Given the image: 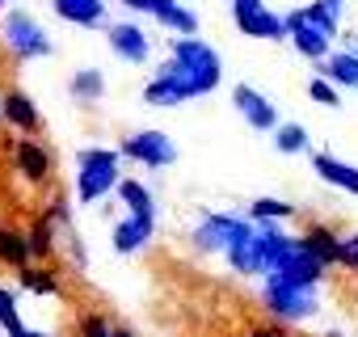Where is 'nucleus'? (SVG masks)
I'll use <instances>...</instances> for the list:
<instances>
[{
	"label": "nucleus",
	"mask_w": 358,
	"mask_h": 337,
	"mask_svg": "<svg viewBox=\"0 0 358 337\" xmlns=\"http://www.w3.org/2000/svg\"><path fill=\"white\" fill-rule=\"evenodd\" d=\"M160 64L186 85V97H190V101L215 93L220 80H224V59H220V51H215L211 43H203L199 34H173V38H169V55H164Z\"/></svg>",
	"instance_id": "nucleus-1"
},
{
	"label": "nucleus",
	"mask_w": 358,
	"mask_h": 337,
	"mask_svg": "<svg viewBox=\"0 0 358 337\" xmlns=\"http://www.w3.org/2000/svg\"><path fill=\"white\" fill-rule=\"evenodd\" d=\"M0 47L13 55V64L47 59V55L55 51V43H51V34L43 30V22H38L34 13H26V9H13V5H9L5 17H0Z\"/></svg>",
	"instance_id": "nucleus-2"
},
{
	"label": "nucleus",
	"mask_w": 358,
	"mask_h": 337,
	"mask_svg": "<svg viewBox=\"0 0 358 337\" xmlns=\"http://www.w3.org/2000/svg\"><path fill=\"white\" fill-rule=\"evenodd\" d=\"M262 308L282 324H303L320 312V287H295L274 274L262 278Z\"/></svg>",
	"instance_id": "nucleus-3"
},
{
	"label": "nucleus",
	"mask_w": 358,
	"mask_h": 337,
	"mask_svg": "<svg viewBox=\"0 0 358 337\" xmlns=\"http://www.w3.org/2000/svg\"><path fill=\"white\" fill-rule=\"evenodd\" d=\"M270 274L282 278V282H295V287H320L324 274H329V266L303 245V236H291V245L282 249V257H278V266Z\"/></svg>",
	"instance_id": "nucleus-4"
},
{
	"label": "nucleus",
	"mask_w": 358,
	"mask_h": 337,
	"mask_svg": "<svg viewBox=\"0 0 358 337\" xmlns=\"http://www.w3.org/2000/svg\"><path fill=\"white\" fill-rule=\"evenodd\" d=\"M118 152H122L127 160L143 164V168H169V164L177 160V143H173L164 131H156V127L127 135V139L118 143Z\"/></svg>",
	"instance_id": "nucleus-5"
},
{
	"label": "nucleus",
	"mask_w": 358,
	"mask_h": 337,
	"mask_svg": "<svg viewBox=\"0 0 358 337\" xmlns=\"http://www.w3.org/2000/svg\"><path fill=\"white\" fill-rule=\"evenodd\" d=\"M232 106H236V114L245 118L249 131H257V135H274V127H278V110H274V101H270L262 89H253V85H236V89H232Z\"/></svg>",
	"instance_id": "nucleus-6"
},
{
	"label": "nucleus",
	"mask_w": 358,
	"mask_h": 337,
	"mask_svg": "<svg viewBox=\"0 0 358 337\" xmlns=\"http://www.w3.org/2000/svg\"><path fill=\"white\" fill-rule=\"evenodd\" d=\"M106 43L114 51V59H122L131 68H139V64L152 59V38L143 34L139 22H114V26H106Z\"/></svg>",
	"instance_id": "nucleus-7"
},
{
	"label": "nucleus",
	"mask_w": 358,
	"mask_h": 337,
	"mask_svg": "<svg viewBox=\"0 0 358 337\" xmlns=\"http://www.w3.org/2000/svg\"><path fill=\"white\" fill-rule=\"evenodd\" d=\"M236 224H241V215H232V211H207L190 228V249L194 253H224L232 232H236Z\"/></svg>",
	"instance_id": "nucleus-8"
},
{
	"label": "nucleus",
	"mask_w": 358,
	"mask_h": 337,
	"mask_svg": "<svg viewBox=\"0 0 358 337\" xmlns=\"http://www.w3.org/2000/svg\"><path fill=\"white\" fill-rule=\"evenodd\" d=\"M228 9H232V22L245 38H262V43L287 38V22L278 13H270L266 5H228Z\"/></svg>",
	"instance_id": "nucleus-9"
},
{
	"label": "nucleus",
	"mask_w": 358,
	"mask_h": 337,
	"mask_svg": "<svg viewBox=\"0 0 358 337\" xmlns=\"http://www.w3.org/2000/svg\"><path fill=\"white\" fill-rule=\"evenodd\" d=\"M282 22H287V43H291L303 59H312V64H316V59H324V55L333 51V38H329L324 30H316V26L303 17V9H291Z\"/></svg>",
	"instance_id": "nucleus-10"
},
{
	"label": "nucleus",
	"mask_w": 358,
	"mask_h": 337,
	"mask_svg": "<svg viewBox=\"0 0 358 337\" xmlns=\"http://www.w3.org/2000/svg\"><path fill=\"white\" fill-rule=\"evenodd\" d=\"M118 182H122V168L118 164H80L76 168V203L93 207L110 190H118Z\"/></svg>",
	"instance_id": "nucleus-11"
},
{
	"label": "nucleus",
	"mask_w": 358,
	"mask_h": 337,
	"mask_svg": "<svg viewBox=\"0 0 358 337\" xmlns=\"http://www.w3.org/2000/svg\"><path fill=\"white\" fill-rule=\"evenodd\" d=\"M13 164H17V173L26 178V186H47L51 182V152L38 143V139H30V135H22L17 139V148H13Z\"/></svg>",
	"instance_id": "nucleus-12"
},
{
	"label": "nucleus",
	"mask_w": 358,
	"mask_h": 337,
	"mask_svg": "<svg viewBox=\"0 0 358 337\" xmlns=\"http://www.w3.org/2000/svg\"><path fill=\"white\" fill-rule=\"evenodd\" d=\"M0 101H5V122L17 131V135H34L38 127H43V118H38V106H34V97L26 93V89H5L0 93Z\"/></svg>",
	"instance_id": "nucleus-13"
},
{
	"label": "nucleus",
	"mask_w": 358,
	"mask_h": 337,
	"mask_svg": "<svg viewBox=\"0 0 358 337\" xmlns=\"http://www.w3.org/2000/svg\"><path fill=\"white\" fill-rule=\"evenodd\" d=\"M156 236V215H127V220H118L114 224V236H110V245H114V253H139L148 241Z\"/></svg>",
	"instance_id": "nucleus-14"
},
{
	"label": "nucleus",
	"mask_w": 358,
	"mask_h": 337,
	"mask_svg": "<svg viewBox=\"0 0 358 337\" xmlns=\"http://www.w3.org/2000/svg\"><path fill=\"white\" fill-rule=\"evenodd\" d=\"M59 22L80 26V30H101L106 26V0H51Z\"/></svg>",
	"instance_id": "nucleus-15"
},
{
	"label": "nucleus",
	"mask_w": 358,
	"mask_h": 337,
	"mask_svg": "<svg viewBox=\"0 0 358 337\" xmlns=\"http://www.w3.org/2000/svg\"><path fill=\"white\" fill-rule=\"evenodd\" d=\"M182 101H190L186 97V85L177 80L164 64L156 68V76L143 85V106H156V110H173V106H182Z\"/></svg>",
	"instance_id": "nucleus-16"
},
{
	"label": "nucleus",
	"mask_w": 358,
	"mask_h": 337,
	"mask_svg": "<svg viewBox=\"0 0 358 337\" xmlns=\"http://www.w3.org/2000/svg\"><path fill=\"white\" fill-rule=\"evenodd\" d=\"M312 168H316L320 182H329V186H337V190H345V194H358V164L337 160L333 152H316V156H312Z\"/></svg>",
	"instance_id": "nucleus-17"
},
{
	"label": "nucleus",
	"mask_w": 358,
	"mask_h": 337,
	"mask_svg": "<svg viewBox=\"0 0 358 337\" xmlns=\"http://www.w3.org/2000/svg\"><path fill=\"white\" fill-rule=\"evenodd\" d=\"M312 68H316V76L333 80L337 89H358V55H350V51H329Z\"/></svg>",
	"instance_id": "nucleus-18"
},
{
	"label": "nucleus",
	"mask_w": 358,
	"mask_h": 337,
	"mask_svg": "<svg viewBox=\"0 0 358 337\" xmlns=\"http://www.w3.org/2000/svg\"><path fill=\"white\" fill-rule=\"evenodd\" d=\"M30 261H34L30 236L17 232V228H9V224H0V266H9V270L17 274V270H26Z\"/></svg>",
	"instance_id": "nucleus-19"
},
{
	"label": "nucleus",
	"mask_w": 358,
	"mask_h": 337,
	"mask_svg": "<svg viewBox=\"0 0 358 337\" xmlns=\"http://www.w3.org/2000/svg\"><path fill=\"white\" fill-rule=\"evenodd\" d=\"M152 17H156L169 34H199V13H194V9H186L182 0H160Z\"/></svg>",
	"instance_id": "nucleus-20"
},
{
	"label": "nucleus",
	"mask_w": 358,
	"mask_h": 337,
	"mask_svg": "<svg viewBox=\"0 0 358 337\" xmlns=\"http://www.w3.org/2000/svg\"><path fill=\"white\" fill-rule=\"evenodd\" d=\"M68 93H72V101H80V106L101 101V97H106V76H101V68H76L72 80H68Z\"/></svg>",
	"instance_id": "nucleus-21"
},
{
	"label": "nucleus",
	"mask_w": 358,
	"mask_h": 337,
	"mask_svg": "<svg viewBox=\"0 0 358 337\" xmlns=\"http://www.w3.org/2000/svg\"><path fill=\"white\" fill-rule=\"evenodd\" d=\"M299 236H303V245H308V249H312V253H316L324 266H337V249H341V236H337L329 224H320V220H316V224H308Z\"/></svg>",
	"instance_id": "nucleus-22"
},
{
	"label": "nucleus",
	"mask_w": 358,
	"mask_h": 337,
	"mask_svg": "<svg viewBox=\"0 0 358 337\" xmlns=\"http://www.w3.org/2000/svg\"><path fill=\"white\" fill-rule=\"evenodd\" d=\"M114 194H118V203L127 207V215H156V199H152V190H148L143 182H135V178H122Z\"/></svg>",
	"instance_id": "nucleus-23"
},
{
	"label": "nucleus",
	"mask_w": 358,
	"mask_h": 337,
	"mask_svg": "<svg viewBox=\"0 0 358 337\" xmlns=\"http://www.w3.org/2000/svg\"><path fill=\"white\" fill-rule=\"evenodd\" d=\"M303 17L316 30H324L329 38L341 34V5H337V0H312V5H303Z\"/></svg>",
	"instance_id": "nucleus-24"
},
{
	"label": "nucleus",
	"mask_w": 358,
	"mask_h": 337,
	"mask_svg": "<svg viewBox=\"0 0 358 337\" xmlns=\"http://www.w3.org/2000/svg\"><path fill=\"white\" fill-rule=\"evenodd\" d=\"M308 127L303 122H278L274 127V148L282 152V156H299V152H308Z\"/></svg>",
	"instance_id": "nucleus-25"
},
{
	"label": "nucleus",
	"mask_w": 358,
	"mask_h": 337,
	"mask_svg": "<svg viewBox=\"0 0 358 337\" xmlns=\"http://www.w3.org/2000/svg\"><path fill=\"white\" fill-rule=\"evenodd\" d=\"M30 236V253H34V261H51L55 257V224L43 215V220H34V228L26 232Z\"/></svg>",
	"instance_id": "nucleus-26"
},
{
	"label": "nucleus",
	"mask_w": 358,
	"mask_h": 337,
	"mask_svg": "<svg viewBox=\"0 0 358 337\" xmlns=\"http://www.w3.org/2000/svg\"><path fill=\"white\" fill-rule=\"evenodd\" d=\"M245 215H249V220H278V224H282V220H295L299 207H295V203H282V199H253Z\"/></svg>",
	"instance_id": "nucleus-27"
},
{
	"label": "nucleus",
	"mask_w": 358,
	"mask_h": 337,
	"mask_svg": "<svg viewBox=\"0 0 358 337\" xmlns=\"http://www.w3.org/2000/svg\"><path fill=\"white\" fill-rule=\"evenodd\" d=\"M17 282L26 287V291H34V295H55L59 291V278L51 274V270H43V266H26V270H17Z\"/></svg>",
	"instance_id": "nucleus-28"
},
{
	"label": "nucleus",
	"mask_w": 358,
	"mask_h": 337,
	"mask_svg": "<svg viewBox=\"0 0 358 337\" xmlns=\"http://www.w3.org/2000/svg\"><path fill=\"white\" fill-rule=\"evenodd\" d=\"M0 329H5V337H22V333H26L22 312H17V299H13V291H5V287H0Z\"/></svg>",
	"instance_id": "nucleus-29"
},
{
	"label": "nucleus",
	"mask_w": 358,
	"mask_h": 337,
	"mask_svg": "<svg viewBox=\"0 0 358 337\" xmlns=\"http://www.w3.org/2000/svg\"><path fill=\"white\" fill-rule=\"evenodd\" d=\"M308 97H312L316 106H324V110H341V89H337L333 80H324V76H312V80H308Z\"/></svg>",
	"instance_id": "nucleus-30"
},
{
	"label": "nucleus",
	"mask_w": 358,
	"mask_h": 337,
	"mask_svg": "<svg viewBox=\"0 0 358 337\" xmlns=\"http://www.w3.org/2000/svg\"><path fill=\"white\" fill-rule=\"evenodd\" d=\"M118 160H122L118 148H80L76 152V168L80 164H118Z\"/></svg>",
	"instance_id": "nucleus-31"
},
{
	"label": "nucleus",
	"mask_w": 358,
	"mask_h": 337,
	"mask_svg": "<svg viewBox=\"0 0 358 337\" xmlns=\"http://www.w3.org/2000/svg\"><path fill=\"white\" fill-rule=\"evenodd\" d=\"M76 333H80V337H110V333H114V324H110L101 312H85V316H80V324H76Z\"/></svg>",
	"instance_id": "nucleus-32"
},
{
	"label": "nucleus",
	"mask_w": 358,
	"mask_h": 337,
	"mask_svg": "<svg viewBox=\"0 0 358 337\" xmlns=\"http://www.w3.org/2000/svg\"><path fill=\"white\" fill-rule=\"evenodd\" d=\"M337 266H345L350 274H358V232H345V236H341V249H337Z\"/></svg>",
	"instance_id": "nucleus-33"
},
{
	"label": "nucleus",
	"mask_w": 358,
	"mask_h": 337,
	"mask_svg": "<svg viewBox=\"0 0 358 337\" xmlns=\"http://www.w3.org/2000/svg\"><path fill=\"white\" fill-rule=\"evenodd\" d=\"M249 337H291V333H287V324H282V320H270V324H253V329H249Z\"/></svg>",
	"instance_id": "nucleus-34"
},
{
	"label": "nucleus",
	"mask_w": 358,
	"mask_h": 337,
	"mask_svg": "<svg viewBox=\"0 0 358 337\" xmlns=\"http://www.w3.org/2000/svg\"><path fill=\"white\" fill-rule=\"evenodd\" d=\"M118 5H122L127 13H148V17H152V13H156V5H160V0H118Z\"/></svg>",
	"instance_id": "nucleus-35"
},
{
	"label": "nucleus",
	"mask_w": 358,
	"mask_h": 337,
	"mask_svg": "<svg viewBox=\"0 0 358 337\" xmlns=\"http://www.w3.org/2000/svg\"><path fill=\"white\" fill-rule=\"evenodd\" d=\"M337 38H341V51H350V55H358V34H350V30H341Z\"/></svg>",
	"instance_id": "nucleus-36"
},
{
	"label": "nucleus",
	"mask_w": 358,
	"mask_h": 337,
	"mask_svg": "<svg viewBox=\"0 0 358 337\" xmlns=\"http://www.w3.org/2000/svg\"><path fill=\"white\" fill-rule=\"evenodd\" d=\"M110 337H135V329H127V324H114V333Z\"/></svg>",
	"instance_id": "nucleus-37"
},
{
	"label": "nucleus",
	"mask_w": 358,
	"mask_h": 337,
	"mask_svg": "<svg viewBox=\"0 0 358 337\" xmlns=\"http://www.w3.org/2000/svg\"><path fill=\"white\" fill-rule=\"evenodd\" d=\"M228 5H266V0H228Z\"/></svg>",
	"instance_id": "nucleus-38"
},
{
	"label": "nucleus",
	"mask_w": 358,
	"mask_h": 337,
	"mask_svg": "<svg viewBox=\"0 0 358 337\" xmlns=\"http://www.w3.org/2000/svg\"><path fill=\"white\" fill-rule=\"evenodd\" d=\"M22 337H51V333H38V329H26Z\"/></svg>",
	"instance_id": "nucleus-39"
},
{
	"label": "nucleus",
	"mask_w": 358,
	"mask_h": 337,
	"mask_svg": "<svg viewBox=\"0 0 358 337\" xmlns=\"http://www.w3.org/2000/svg\"><path fill=\"white\" fill-rule=\"evenodd\" d=\"M0 122H5V101H0Z\"/></svg>",
	"instance_id": "nucleus-40"
},
{
	"label": "nucleus",
	"mask_w": 358,
	"mask_h": 337,
	"mask_svg": "<svg viewBox=\"0 0 358 337\" xmlns=\"http://www.w3.org/2000/svg\"><path fill=\"white\" fill-rule=\"evenodd\" d=\"M5 5H13V0H0V9H5Z\"/></svg>",
	"instance_id": "nucleus-41"
},
{
	"label": "nucleus",
	"mask_w": 358,
	"mask_h": 337,
	"mask_svg": "<svg viewBox=\"0 0 358 337\" xmlns=\"http://www.w3.org/2000/svg\"><path fill=\"white\" fill-rule=\"evenodd\" d=\"M337 5H345V0H337Z\"/></svg>",
	"instance_id": "nucleus-42"
}]
</instances>
